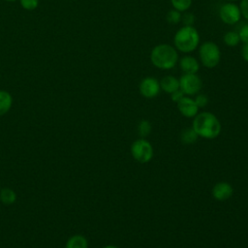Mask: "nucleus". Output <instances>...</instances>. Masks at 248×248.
Segmentation results:
<instances>
[{
    "mask_svg": "<svg viewBox=\"0 0 248 248\" xmlns=\"http://www.w3.org/2000/svg\"><path fill=\"white\" fill-rule=\"evenodd\" d=\"M192 127L199 138L205 140L216 139L222 131L220 120L210 111H202L193 118Z\"/></svg>",
    "mask_w": 248,
    "mask_h": 248,
    "instance_id": "obj_1",
    "label": "nucleus"
},
{
    "mask_svg": "<svg viewBox=\"0 0 248 248\" xmlns=\"http://www.w3.org/2000/svg\"><path fill=\"white\" fill-rule=\"evenodd\" d=\"M178 51L169 44L156 45L150 52L152 65L160 70H170L178 63Z\"/></svg>",
    "mask_w": 248,
    "mask_h": 248,
    "instance_id": "obj_2",
    "label": "nucleus"
},
{
    "mask_svg": "<svg viewBox=\"0 0 248 248\" xmlns=\"http://www.w3.org/2000/svg\"><path fill=\"white\" fill-rule=\"evenodd\" d=\"M200 44V34L194 26L183 25L173 37V46L177 51L188 54L196 50Z\"/></svg>",
    "mask_w": 248,
    "mask_h": 248,
    "instance_id": "obj_3",
    "label": "nucleus"
},
{
    "mask_svg": "<svg viewBox=\"0 0 248 248\" xmlns=\"http://www.w3.org/2000/svg\"><path fill=\"white\" fill-rule=\"evenodd\" d=\"M199 57L203 67L208 69L215 68L221 60L220 47L214 42H204L199 46Z\"/></svg>",
    "mask_w": 248,
    "mask_h": 248,
    "instance_id": "obj_4",
    "label": "nucleus"
},
{
    "mask_svg": "<svg viewBox=\"0 0 248 248\" xmlns=\"http://www.w3.org/2000/svg\"><path fill=\"white\" fill-rule=\"evenodd\" d=\"M132 157L140 164H146L150 162L154 155V149L149 140L145 138H140L133 141L131 144Z\"/></svg>",
    "mask_w": 248,
    "mask_h": 248,
    "instance_id": "obj_5",
    "label": "nucleus"
},
{
    "mask_svg": "<svg viewBox=\"0 0 248 248\" xmlns=\"http://www.w3.org/2000/svg\"><path fill=\"white\" fill-rule=\"evenodd\" d=\"M202 80L197 74H183L179 78V89L186 96H195L200 93Z\"/></svg>",
    "mask_w": 248,
    "mask_h": 248,
    "instance_id": "obj_6",
    "label": "nucleus"
},
{
    "mask_svg": "<svg viewBox=\"0 0 248 248\" xmlns=\"http://www.w3.org/2000/svg\"><path fill=\"white\" fill-rule=\"evenodd\" d=\"M241 16L239 5L235 2H226L219 9V17L225 24L233 25L240 20Z\"/></svg>",
    "mask_w": 248,
    "mask_h": 248,
    "instance_id": "obj_7",
    "label": "nucleus"
},
{
    "mask_svg": "<svg viewBox=\"0 0 248 248\" xmlns=\"http://www.w3.org/2000/svg\"><path fill=\"white\" fill-rule=\"evenodd\" d=\"M139 90L142 97L146 99H153L157 97L161 91L160 82L153 77H146L140 82Z\"/></svg>",
    "mask_w": 248,
    "mask_h": 248,
    "instance_id": "obj_8",
    "label": "nucleus"
},
{
    "mask_svg": "<svg viewBox=\"0 0 248 248\" xmlns=\"http://www.w3.org/2000/svg\"><path fill=\"white\" fill-rule=\"evenodd\" d=\"M176 105L181 115L187 118H194L200 109L194 99L190 96H184Z\"/></svg>",
    "mask_w": 248,
    "mask_h": 248,
    "instance_id": "obj_9",
    "label": "nucleus"
},
{
    "mask_svg": "<svg viewBox=\"0 0 248 248\" xmlns=\"http://www.w3.org/2000/svg\"><path fill=\"white\" fill-rule=\"evenodd\" d=\"M211 194L214 200L218 202H225L232 198L233 194V188L227 181H219L213 186Z\"/></svg>",
    "mask_w": 248,
    "mask_h": 248,
    "instance_id": "obj_10",
    "label": "nucleus"
},
{
    "mask_svg": "<svg viewBox=\"0 0 248 248\" xmlns=\"http://www.w3.org/2000/svg\"><path fill=\"white\" fill-rule=\"evenodd\" d=\"M178 63L183 74H197L200 70V62L190 54L183 55L178 59Z\"/></svg>",
    "mask_w": 248,
    "mask_h": 248,
    "instance_id": "obj_11",
    "label": "nucleus"
},
{
    "mask_svg": "<svg viewBox=\"0 0 248 248\" xmlns=\"http://www.w3.org/2000/svg\"><path fill=\"white\" fill-rule=\"evenodd\" d=\"M161 90L165 93L171 94L174 91L179 89V78H175L174 76L168 75L162 78V79L159 81Z\"/></svg>",
    "mask_w": 248,
    "mask_h": 248,
    "instance_id": "obj_12",
    "label": "nucleus"
},
{
    "mask_svg": "<svg viewBox=\"0 0 248 248\" xmlns=\"http://www.w3.org/2000/svg\"><path fill=\"white\" fill-rule=\"evenodd\" d=\"M65 248H88V241L82 234H73L67 239Z\"/></svg>",
    "mask_w": 248,
    "mask_h": 248,
    "instance_id": "obj_13",
    "label": "nucleus"
},
{
    "mask_svg": "<svg viewBox=\"0 0 248 248\" xmlns=\"http://www.w3.org/2000/svg\"><path fill=\"white\" fill-rule=\"evenodd\" d=\"M13 106V97L10 92L0 89V116L9 112Z\"/></svg>",
    "mask_w": 248,
    "mask_h": 248,
    "instance_id": "obj_14",
    "label": "nucleus"
},
{
    "mask_svg": "<svg viewBox=\"0 0 248 248\" xmlns=\"http://www.w3.org/2000/svg\"><path fill=\"white\" fill-rule=\"evenodd\" d=\"M198 139H199V136L192 126L184 128L180 133V140L183 144H186V145L194 144Z\"/></svg>",
    "mask_w": 248,
    "mask_h": 248,
    "instance_id": "obj_15",
    "label": "nucleus"
},
{
    "mask_svg": "<svg viewBox=\"0 0 248 248\" xmlns=\"http://www.w3.org/2000/svg\"><path fill=\"white\" fill-rule=\"evenodd\" d=\"M16 201V194L12 188L0 189V202L4 205H12Z\"/></svg>",
    "mask_w": 248,
    "mask_h": 248,
    "instance_id": "obj_16",
    "label": "nucleus"
},
{
    "mask_svg": "<svg viewBox=\"0 0 248 248\" xmlns=\"http://www.w3.org/2000/svg\"><path fill=\"white\" fill-rule=\"evenodd\" d=\"M223 42L227 46L233 47L236 46L240 43L239 35L236 31H227L223 36Z\"/></svg>",
    "mask_w": 248,
    "mask_h": 248,
    "instance_id": "obj_17",
    "label": "nucleus"
},
{
    "mask_svg": "<svg viewBox=\"0 0 248 248\" xmlns=\"http://www.w3.org/2000/svg\"><path fill=\"white\" fill-rule=\"evenodd\" d=\"M151 130H152V126L148 120L142 119L139 122L137 131L140 138H146L151 133Z\"/></svg>",
    "mask_w": 248,
    "mask_h": 248,
    "instance_id": "obj_18",
    "label": "nucleus"
},
{
    "mask_svg": "<svg viewBox=\"0 0 248 248\" xmlns=\"http://www.w3.org/2000/svg\"><path fill=\"white\" fill-rule=\"evenodd\" d=\"M173 9L184 13L190 9L193 0H170Z\"/></svg>",
    "mask_w": 248,
    "mask_h": 248,
    "instance_id": "obj_19",
    "label": "nucleus"
},
{
    "mask_svg": "<svg viewBox=\"0 0 248 248\" xmlns=\"http://www.w3.org/2000/svg\"><path fill=\"white\" fill-rule=\"evenodd\" d=\"M181 17H182V13L175 10V9H171L167 13L166 16V19L169 23L170 24H177L181 21Z\"/></svg>",
    "mask_w": 248,
    "mask_h": 248,
    "instance_id": "obj_20",
    "label": "nucleus"
},
{
    "mask_svg": "<svg viewBox=\"0 0 248 248\" xmlns=\"http://www.w3.org/2000/svg\"><path fill=\"white\" fill-rule=\"evenodd\" d=\"M39 0H19L20 6L26 11H34L39 6Z\"/></svg>",
    "mask_w": 248,
    "mask_h": 248,
    "instance_id": "obj_21",
    "label": "nucleus"
},
{
    "mask_svg": "<svg viewBox=\"0 0 248 248\" xmlns=\"http://www.w3.org/2000/svg\"><path fill=\"white\" fill-rule=\"evenodd\" d=\"M196 20L195 15L191 12H184L182 13V17H181V21L183 23V25H187V26H193L194 22Z\"/></svg>",
    "mask_w": 248,
    "mask_h": 248,
    "instance_id": "obj_22",
    "label": "nucleus"
},
{
    "mask_svg": "<svg viewBox=\"0 0 248 248\" xmlns=\"http://www.w3.org/2000/svg\"><path fill=\"white\" fill-rule=\"evenodd\" d=\"M194 101H195V103L197 104V106L199 107V108H204V107H206L207 104H208V97H207L205 94L198 93L197 95H195Z\"/></svg>",
    "mask_w": 248,
    "mask_h": 248,
    "instance_id": "obj_23",
    "label": "nucleus"
},
{
    "mask_svg": "<svg viewBox=\"0 0 248 248\" xmlns=\"http://www.w3.org/2000/svg\"><path fill=\"white\" fill-rule=\"evenodd\" d=\"M237 33L239 35L240 42H242L243 44H247L248 43V22L241 25Z\"/></svg>",
    "mask_w": 248,
    "mask_h": 248,
    "instance_id": "obj_24",
    "label": "nucleus"
},
{
    "mask_svg": "<svg viewBox=\"0 0 248 248\" xmlns=\"http://www.w3.org/2000/svg\"><path fill=\"white\" fill-rule=\"evenodd\" d=\"M239 8H240L242 16L248 21V0H240Z\"/></svg>",
    "mask_w": 248,
    "mask_h": 248,
    "instance_id": "obj_25",
    "label": "nucleus"
},
{
    "mask_svg": "<svg viewBox=\"0 0 248 248\" xmlns=\"http://www.w3.org/2000/svg\"><path fill=\"white\" fill-rule=\"evenodd\" d=\"M170 95L171 101L174 102V103H178L184 96H186V95H184V93H183L180 89L174 91L173 93H171V94H170Z\"/></svg>",
    "mask_w": 248,
    "mask_h": 248,
    "instance_id": "obj_26",
    "label": "nucleus"
},
{
    "mask_svg": "<svg viewBox=\"0 0 248 248\" xmlns=\"http://www.w3.org/2000/svg\"><path fill=\"white\" fill-rule=\"evenodd\" d=\"M240 54H241L242 59L248 63V43L243 44V46H241V49H240Z\"/></svg>",
    "mask_w": 248,
    "mask_h": 248,
    "instance_id": "obj_27",
    "label": "nucleus"
},
{
    "mask_svg": "<svg viewBox=\"0 0 248 248\" xmlns=\"http://www.w3.org/2000/svg\"><path fill=\"white\" fill-rule=\"evenodd\" d=\"M102 248H119V247L116 246V245H113V244H108V245H105Z\"/></svg>",
    "mask_w": 248,
    "mask_h": 248,
    "instance_id": "obj_28",
    "label": "nucleus"
},
{
    "mask_svg": "<svg viewBox=\"0 0 248 248\" xmlns=\"http://www.w3.org/2000/svg\"><path fill=\"white\" fill-rule=\"evenodd\" d=\"M226 2H237V1H240V0H225Z\"/></svg>",
    "mask_w": 248,
    "mask_h": 248,
    "instance_id": "obj_29",
    "label": "nucleus"
},
{
    "mask_svg": "<svg viewBox=\"0 0 248 248\" xmlns=\"http://www.w3.org/2000/svg\"><path fill=\"white\" fill-rule=\"evenodd\" d=\"M4 1H6V2H15L16 0H4Z\"/></svg>",
    "mask_w": 248,
    "mask_h": 248,
    "instance_id": "obj_30",
    "label": "nucleus"
},
{
    "mask_svg": "<svg viewBox=\"0 0 248 248\" xmlns=\"http://www.w3.org/2000/svg\"><path fill=\"white\" fill-rule=\"evenodd\" d=\"M0 189H1V185H0Z\"/></svg>",
    "mask_w": 248,
    "mask_h": 248,
    "instance_id": "obj_31",
    "label": "nucleus"
}]
</instances>
